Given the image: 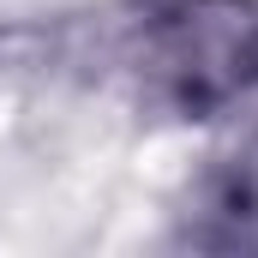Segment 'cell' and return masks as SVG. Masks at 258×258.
Wrapping results in <instances>:
<instances>
[{
	"mask_svg": "<svg viewBox=\"0 0 258 258\" xmlns=\"http://www.w3.org/2000/svg\"><path fill=\"white\" fill-rule=\"evenodd\" d=\"M138 66L180 114H216L258 90V0H156Z\"/></svg>",
	"mask_w": 258,
	"mask_h": 258,
	"instance_id": "obj_1",
	"label": "cell"
}]
</instances>
